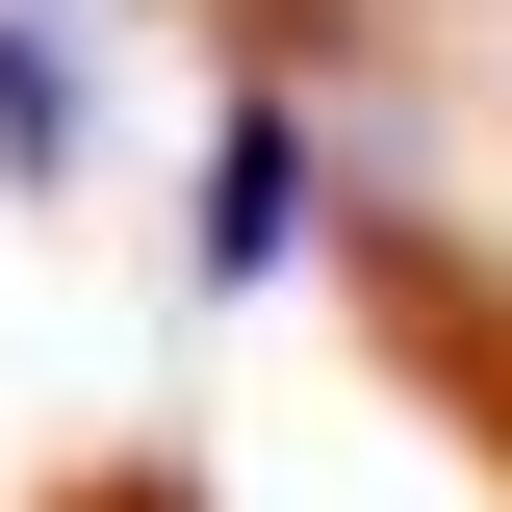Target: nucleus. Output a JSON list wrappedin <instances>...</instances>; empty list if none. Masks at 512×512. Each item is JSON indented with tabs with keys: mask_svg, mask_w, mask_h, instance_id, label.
<instances>
[{
	"mask_svg": "<svg viewBox=\"0 0 512 512\" xmlns=\"http://www.w3.org/2000/svg\"><path fill=\"white\" fill-rule=\"evenodd\" d=\"M282 256H308V103L231 77V128H205V282H282Z\"/></svg>",
	"mask_w": 512,
	"mask_h": 512,
	"instance_id": "obj_1",
	"label": "nucleus"
},
{
	"mask_svg": "<svg viewBox=\"0 0 512 512\" xmlns=\"http://www.w3.org/2000/svg\"><path fill=\"white\" fill-rule=\"evenodd\" d=\"M0 180H26V205L77 180V52H52V26H0Z\"/></svg>",
	"mask_w": 512,
	"mask_h": 512,
	"instance_id": "obj_2",
	"label": "nucleus"
}]
</instances>
